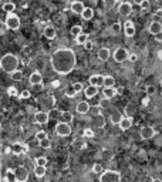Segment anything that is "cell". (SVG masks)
Listing matches in <instances>:
<instances>
[{"instance_id": "6da1fadb", "label": "cell", "mask_w": 162, "mask_h": 182, "mask_svg": "<svg viewBox=\"0 0 162 182\" xmlns=\"http://www.w3.org/2000/svg\"><path fill=\"white\" fill-rule=\"evenodd\" d=\"M50 64L57 74L65 75L74 70L77 64V56L71 48H58L51 54Z\"/></svg>"}, {"instance_id": "7a4b0ae2", "label": "cell", "mask_w": 162, "mask_h": 182, "mask_svg": "<svg viewBox=\"0 0 162 182\" xmlns=\"http://www.w3.org/2000/svg\"><path fill=\"white\" fill-rule=\"evenodd\" d=\"M17 65H19V59L11 53L4 54L0 60V68L9 74H13L14 71H17Z\"/></svg>"}, {"instance_id": "3957f363", "label": "cell", "mask_w": 162, "mask_h": 182, "mask_svg": "<svg viewBox=\"0 0 162 182\" xmlns=\"http://www.w3.org/2000/svg\"><path fill=\"white\" fill-rule=\"evenodd\" d=\"M121 179H122V175L119 171L108 169V171H103L100 174V181L101 182H119Z\"/></svg>"}, {"instance_id": "277c9868", "label": "cell", "mask_w": 162, "mask_h": 182, "mask_svg": "<svg viewBox=\"0 0 162 182\" xmlns=\"http://www.w3.org/2000/svg\"><path fill=\"white\" fill-rule=\"evenodd\" d=\"M6 27L10 29V30H19V27H20V19H19V16L14 14V13L9 14V16L6 17Z\"/></svg>"}, {"instance_id": "5b68a950", "label": "cell", "mask_w": 162, "mask_h": 182, "mask_svg": "<svg viewBox=\"0 0 162 182\" xmlns=\"http://www.w3.org/2000/svg\"><path fill=\"white\" fill-rule=\"evenodd\" d=\"M56 134L60 135V137H67V135L71 134V127L68 123L65 121H60L57 125H56Z\"/></svg>"}, {"instance_id": "8992f818", "label": "cell", "mask_w": 162, "mask_h": 182, "mask_svg": "<svg viewBox=\"0 0 162 182\" xmlns=\"http://www.w3.org/2000/svg\"><path fill=\"white\" fill-rule=\"evenodd\" d=\"M114 60L117 61V63H124V61H127L128 60V57H130V53H128V50L124 47H118L115 51H114Z\"/></svg>"}, {"instance_id": "52a82bcc", "label": "cell", "mask_w": 162, "mask_h": 182, "mask_svg": "<svg viewBox=\"0 0 162 182\" xmlns=\"http://www.w3.org/2000/svg\"><path fill=\"white\" fill-rule=\"evenodd\" d=\"M118 13L122 17H128L132 13V5L130 2H122L118 5Z\"/></svg>"}, {"instance_id": "ba28073f", "label": "cell", "mask_w": 162, "mask_h": 182, "mask_svg": "<svg viewBox=\"0 0 162 182\" xmlns=\"http://www.w3.org/2000/svg\"><path fill=\"white\" fill-rule=\"evenodd\" d=\"M14 172H16V178L19 182H26L27 179H28V171H27L26 166H17L16 169H14Z\"/></svg>"}, {"instance_id": "9c48e42d", "label": "cell", "mask_w": 162, "mask_h": 182, "mask_svg": "<svg viewBox=\"0 0 162 182\" xmlns=\"http://www.w3.org/2000/svg\"><path fill=\"white\" fill-rule=\"evenodd\" d=\"M140 135H141V138L142 139H149L155 135V129L152 128V127H149V125H145V127L141 128Z\"/></svg>"}, {"instance_id": "30bf717a", "label": "cell", "mask_w": 162, "mask_h": 182, "mask_svg": "<svg viewBox=\"0 0 162 182\" xmlns=\"http://www.w3.org/2000/svg\"><path fill=\"white\" fill-rule=\"evenodd\" d=\"M104 78L105 75H101V74H94L90 77V86H95V87H104Z\"/></svg>"}, {"instance_id": "8fae6325", "label": "cell", "mask_w": 162, "mask_h": 182, "mask_svg": "<svg viewBox=\"0 0 162 182\" xmlns=\"http://www.w3.org/2000/svg\"><path fill=\"white\" fill-rule=\"evenodd\" d=\"M49 120H50L49 113H44V111H38V113H36V115H34V121L37 124H47Z\"/></svg>"}, {"instance_id": "7c38bea8", "label": "cell", "mask_w": 162, "mask_h": 182, "mask_svg": "<svg viewBox=\"0 0 162 182\" xmlns=\"http://www.w3.org/2000/svg\"><path fill=\"white\" fill-rule=\"evenodd\" d=\"M11 152L14 155H22V154L26 152V145L20 144V142H14V144L11 145Z\"/></svg>"}, {"instance_id": "4fadbf2b", "label": "cell", "mask_w": 162, "mask_h": 182, "mask_svg": "<svg viewBox=\"0 0 162 182\" xmlns=\"http://www.w3.org/2000/svg\"><path fill=\"white\" fill-rule=\"evenodd\" d=\"M28 81H30V84H32V86H36V84H41V83H43V75L40 74L38 71H34V73H32V75H30Z\"/></svg>"}, {"instance_id": "5bb4252c", "label": "cell", "mask_w": 162, "mask_h": 182, "mask_svg": "<svg viewBox=\"0 0 162 182\" xmlns=\"http://www.w3.org/2000/svg\"><path fill=\"white\" fill-rule=\"evenodd\" d=\"M76 110H77V113L78 114H87L90 110H91V107H90V104H88L87 101H80L78 104H77Z\"/></svg>"}, {"instance_id": "9a60e30c", "label": "cell", "mask_w": 162, "mask_h": 182, "mask_svg": "<svg viewBox=\"0 0 162 182\" xmlns=\"http://www.w3.org/2000/svg\"><path fill=\"white\" fill-rule=\"evenodd\" d=\"M110 48H107V47H103V48H100L98 50V53H97V56H98V60L100 61H107L108 59H110Z\"/></svg>"}, {"instance_id": "2e32d148", "label": "cell", "mask_w": 162, "mask_h": 182, "mask_svg": "<svg viewBox=\"0 0 162 182\" xmlns=\"http://www.w3.org/2000/svg\"><path fill=\"white\" fill-rule=\"evenodd\" d=\"M132 127V118L131 117H125L121 120V123H119V128L122 129V131H128V129Z\"/></svg>"}, {"instance_id": "e0dca14e", "label": "cell", "mask_w": 162, "mask_h": 182, "mask_svg": "<svg viewBox=\"0 0 162 182\" xmlns=\"http://www.w3.org/2000/svg\"><path fill=\"white\" fill-rule=\"evenodd\" d=\"M149 33L151 34H154V36H157L158 33H161L162 32V24L159 22H152L151 24H149Z\"/></svg>"}, {"instance_id": "ac0fdd59", "label": "cell", "mask_w": 162, "mask_h": 182, "mask_svg": "<svg viewBox=\"0 0 162 182\" xmlns=\"http://www.w3.org/2000/svg\"><path fill=\"white\" fill-rule=\"evenodd\" d=\"M84 94H86L87 98H94L98 94V87H95V86L87 87L86 90H84Z\"/></svg>"}, {"instance_id": "d6986e66", "label": "cell", "mask_w": 162, "mask_h": 182, "mask_svg": "<svg viewBox=\"0 0 162 182\" xmlns=\"http://www.w3.org/2000/svg\"><path fill=\"white\" fill-rule=\"evenodd\" d=\"M71 10L77 13V14H82V11L86 10V7L84 5L81 3V2H74V3H71Z\"/></svg>"}, {"instance_id": "ffe728a7", "label": "cell", "mask_w": 162, "mask_h": 182, "mask_svg": "<svg viewBox=\"0 0 162 182\" xmlns=\"http://www.w3.org/2000/svg\"><path fill=\"white\" fill-rule=\"evenodd\" d=\"M44 37L46 38H49V40H53V38H56V29L51 26H47L46 29H44Z\"/></svg>"}, {"instance_id": "44dd1931", "label": "cell", "mask_w": 162, "mask_h": 182, "mask_svg": "<svg viewBox=\"0 0 162 182\" xmlns=\"http://www.w3.org/2000/svg\"><path fill=\"white\" fill-rule=\"evenodd\" d=\"M92 123H94V125L98 127V128H104V127H105V118H104L103 115H95L94 120H92Z\"/></svg>"}, {"instance_id": "7402d4cb", "label": "cell", "mask_w": 162, "mask_h": 182, "mask_svg": "<svg viewBox=\"0 0 162 182\" xmlns=\"http://www.w3.org/2000/svg\"><path fill=\"white\" fill-rule=\"evenodd\" d=\"M122 115L118 113V111H115V113L111 114V117H110V121L114 124V125H119V123H121V120H122Z\"/></svg>"}, {"instance_id": "603a6c76", "label": "cell", "mask_w": 162, "mask_h": 182, "mask_svg": "<svg viewBox=\"0 0 162 182\" xmlns=\"http://www.w3.org/2000/svg\"><path fill=\"white\" fill-rule=\"evenodd\" d=\"M34 175L37 178H41L46 175V166L44 165H37L36 164V166H34Z\"/></svg>"}, {"instance_id": "cb8c5ba5", "label": "cell", "mask_w": 162, "mask_h": 182, "mask_svg": "<svg viewBox=\"0 0 162 182\" xmlns=\"http://www.w3.org/2000/svg\"><path fill=\"white\" fill-rule=\"evenodd\" d=\"M103 94H104V98H112L115 94H117V90L114 88V87H108V88H104V91H103Z\"/></svg>"}, {"instance_id": "d4e9b609", "label": "cell", "mask_w": 162, "mask_h": 182, "mask_svg": "<svg viewBox=\"0 0 162 182\" xmlns=\"http://www.w3.org/2000/svg\"><path fill=\"white\" fill-rule=\"evenodd\" d=\"M2 7H3V11H6L7 14H11V13L14 11V9H16L14 3H10V2H7V3H3V5H2Z\"/></svg>"}, {"instance_id": "484cf974", "label": "cell", "mask_w": 162, "mask_h": 182, "mask_svg": "<svg viewBox=\"0 0 162 182\" xmlns=\"http://www.w3.org/2000/svg\"><path fill=\"white\" fill-rule=\"evenodd\" d=\"M81 16H82L84 20H91L92 16H94V10H92L91 7H86V10L82 11V14H81Z\"/></svg>"}, {"instance_id": "4316f807", "label": "cell", "mask_w": 162, "mask_h": 182, "mask_svg": "<svg viewBox=\"0 0 162 182\" xmlns=\"http://www.w3.org/2000/svg\"><path fill=\"white\" fill-rule=\"evenodd\" d=\"M114 84H115V78H114L112 75H105V78H104V88L114 87Z\"/></svg>"}, {"instance_id": "83f0119b", "label": "cell", "mask_w": 162, "mask_h": 182, "mask_svg": "<svg viewBox=\"0 0 162 182\" xmlns=\"http://www.w3.org/2000/svg\"><path fill=\"white\" fill-rule=\"evenodd\" d=\"M87 41H88V34H86V33H81L80 36H77V37H76V43H77V44H81V46H84Z\"/></svg>"}, {"instance_id": "f1b7e54d", "label": "cell", "mask_w": 162, "mask_h": 182, "mask_svg": "<svg viewBox=\"0 0 162 182\" xmlns=\"http://www.w3.org/2000/svg\"><path fill=\"white\" fill-rule=\"evenodd\" d=\"M38 145H40V148H43V150H49V148H51V141L46 137L44 139L38 141Z\"/></svg>"}, {"instance_id": "f546056e", "label": "cell", "mask_w": 162, "mask_h": 182, "mask_svg": "<svg viewBox=\"0 0 162 182\" xmlns=\"http://www.w3.org/2000/svg\"><path fill=\"white\" fill-rule=\"evenodd\" d=\"M60 115L63 117V121H65V123H68V124H70L71 121L74 120V117H73V114H71L70 111H63Z\"/></svg>"}, {"instance_id": "4dcf8cb0", "label": "cell", "mask_w": 162, "mask_h": 182, "mask_svg": "<svg viewBox=\"0 0 162 182\" xmlns=\"http://www.w3.org/2000/svg\"><path fill=\"white\" fill-rule=\"evenodd\" d=\"M2 181H17L16 172H13L11 169H7V175L4 178H2Z\"/></svg>"}, {"instance_id": "1f68e13d", "label": "cell", "mask_w": 162, "mask_h": 182, "mask_svg": "<svg viewBox=\"0 0 162 182\" xmlns=\"http://www.w3.org/2000/svg\"><path fill=\"white\" fill-rule=\"evenodd\" d=\"M135 111H136V108H135V105H132V104H128V105L125 107V114H127V117H132L135 114Z\"/></svg>"}, {"instance_id": "d6a6232c", "label": "cell", "mask_w": 162, "mask_h": 182, "mask_svg": "<svg viewBox=\"0 0 162 182\" xmlns=\"http://www.w3.org/2000/svg\"><path fill=\"white\" fill-rule=\"evenodd\" d=\"M70 33L73 34V36H80L81 33H82V27L81 26H73L71 27V30H70Z\"/></svg>"}, {"instance_id": "836d02e7", "label": "cell", "mask_w": 162, "mask_h": 182, "mask_svg": "<svg viewBox=\"0 0 162 182\" xmlns=\"http://www.w3.org/2000/svg\"><path fill=\"white\" fill-rule=\"evenodd\" d=\"M11 80H14V81H22V80H23V71H20V70L14 71V73L11 74Z\"/></svg>"}, {"instance_id": "e575fe53", "label": "cell", "mask_w": 162, "mask_h": 182, "mask_svg": "<svg viewBox=\"0 0 162 182\" xmlns=\"http://www.w3.org/2000/svg\"><path fill=\"white\" fill-rule=\"evenodd\" d=\"M124 30H125V36L127 37H134L135 36V27H124Z\"/></svg>"}, {"instance_id": "d590c367", "label": "cell", "mask_w": 162, "mask_h": 182, "mask_svg": "<svg viewBox=\"0 0 162 182\" xmlns=\"http://www.w3.org/2000/svg\"><path fill=\"white\" fill-rule=\"evenodd\" d=\"M73 90L76 91V93H81V91L84 90L82 83H78V81H77V83H74V84H73Z\"/></svg>"}, {"instance_id": "8d00e7d4", "label": "cell", "mask_w": 162, "mask_h": 182, "mask_svg": "<svg viewBox=\"0 0 162 182\" xmlns=\"http://www.w3.org/2000/svg\"><path fill=\"white\" fill-rule=\"evenodd\" d=\"M104 169H103V165L101 164H94V166H92V172L94 174H101Z\"/></svg>"}, {"instance_id": "74e56055", "label": "cell", "mask_w": 162, "mask_h": 182, "mask_svg": "<svg viewBox=\"0 0 162 182\" xmlns=\"http://www.w3.org/2000/svg\"><path fill=\"white\" fill-rule=\"evenodd\" d=\"M82 135L87 137V138H92V137H94V131H92L91 128H86L82 131Z\"/></svg>"}, {"instance_id": "f35d334b", "label": "cell", "mask_w": 162, "mask_h": 182, "mask_svg": "<svg viewBox=\"0 0 162 182\" xmlns=\"http://www.w3.org/2000/svg\"><path fill=\"white\" fill-rule=\"evenodd\" d=\"M36 164H37V165H47V158H46V156H38L37 159H36Z\"/></svg>"}, {"instance_id": "ab89813d", "label": "cell", "mask_w": 162, "mask_h": 182, "mask_svg": "<svg viewBox=\"0 0 162 182\" xmlns=\"http://www.w3.org/2000/svg\"><path fill=\"white\" fill-rule=\"evenodd\" d=\"M146 94H149V96H154L155 93H157V87L155 86H146Z\"/></svg>"}, {"instance_id": "60d3db41", "label": "cell", "mask_w": 162, "mask_h": 182, "mask_svg": "<svg viewBox=\"0 0 162 182\" xmlns=\"http://www.w3.org/2000/svg\"><path fill=\"white\" fill-rule=\"evenodd\" d=\"M140 9L141 10H148V9H149V2H148V0H142V2H141V5H140Z\"/></svg>"}, {"instance_id": "b9f144b4", "label": "cell", "mask_w": 162, "mask_h": 182, "mask_svg": "<svg viewBox=\"0 0 162 182\" xmlns=\"http://www.w3.org/2000/svg\"><path fill=\"white\" fill-rule=\"evenodd\" d=\"M7 94H9L10 97H16L17 96V88L16 87H9V88H7Z\"/></svg>"}, {"instance_id": "7bdbcfd3", "label": "cell", "mask_w": 162, "mask_h": 182, "mask_svg": "<svg viewBox=\"0 0 162 182\" xmlns=\"http://www.w3.org/2000/svg\"><path fill=\"white\" fill-rule=\"evenodd\" d=\"M91 113L94 114V117H95V115H101V107H100V105H95V107H92V108H91Z\"/></svg>"}, {"instance_id": "ee69618b", "label": "cell", "mask_w": 162, "mask_h": 182, "mask_svg": "<svg viewBox=\"0 0 162 182\" xmlns=\"http://www.w3.org/2000/svg\"><path fill=\"white\" fill-rule=\"evenodd\" d=\"M58 114H61V113H60L58 110H56V108H53V110H50V111H49L50 118H56V117H58Z\"/></svg>"}, {"instance_id": "f6af8a7d", "label": "cell", "mask_w": 162, "mask_h": 182, "mask_svg": "<svg viewBox=\"0 0 162 182\" xmlns=\"http://www.w3.org/2000/svg\"><path fill=\"white\" fill-rule=\"evenodd\" d=\"M111 30H112V33H119V30H121V24H119V23H114L112 26H111Z\"/></svg>"}, {"instance_id": "bcb514c9", "label": "cell", "mask_w": 162, "mask_h": 182, "mask_svg": "<svg viewBox=\"0 0 162 182\" xmlns=\"http://www.w3.org/2000/svg\"><path fill=\"white\" fill-rule=\"evenodd\" d=\"M30 96H32V93L28 90H23L20 93V98H30Z\"/></svg>"}, {"instance_id": "7dc6e473", "label": "cell", "mask_w": 162, "mask_h": 182, "mask_svg": "<svg viewBox=\"0 0 162 182\" xmlns=\"http://www.w3.org/2000/svg\"><path fill=\"white\" fill-rule=\"evenodd\" d=\"M46 137H47V134H46L44 131H38L37 134H36V138H37L38 141H41V139H44Z\"/></svg>"}, {"instance_id": "c3c4849f", "label": "cell", "mask_w": 162, "mask_h": 182, "mask_svg": "<svg viewBox=\"0 0 162 182\" xmlns=\"http://www.w3.org/2000/svg\"><path fill=\"white\" fill-rule=\"evenodd\" d=\"M84 48H86V50H88V51H91L92 48H94V43L88 40V41H87V43L84 44Z\"/></svg>"}, {"instance_id": "681fc988", "label": "cell", "mask_w": 162, "mask_h": 182, "mask_svg": "<svg viewBox=\"0 0 162 182\" xmlns=\"http://www.w3.org/2000/svg\"><path fill=\"white\" fill-rule=\"evenodd\" d=\"M33 87V91H36V93H40V91L43 90V83L41 84H36V86H32Z\"/></svg>"}, {"instance_id": "f907efd6", "label": "cell", "mask_w": 162, "mask_h": 182, "mask_svg": "<svg viewBox=\"0 0 162 182\" xmlns=\"http://www.w3.org/2000/svg\"><path fill=\"white\" fill-rule=\"evenodd\" d=\"M128 61H131V63H136V61H138V56H136V54H130Z\"/></svg>"}, {"instance_id": "816d5d0a", "label": "cell", "mask_w": 162, "mask_h": 182, "mask_svg": "<svg viewBox=\"0 0 162 182\" xmlns=\"http://www.w3.org/2000/svg\"><path fill=\"white\" fill-rule=\"evenodd\" d=\"M98 105H100L101 108H103V107H107V105H108V98H103V100L100 101V104H98Z\"/></svg>"}, {"instance_id": "f5cc1de1", "label": "cell", "mask_w": 162, "mask_h": 182, "mask_svg": "<svg viewBox=\"0 0 162 182\" xmlns=\"http://www.w3.org/2000/svg\"><path fill=\"white\" fill-rule=\"evenodd\" d=\"M76 94H77V93H76L74 90H73V88H71V90H68L67 93H65V96H67V97H74Z\"/></svg>"}, {"instance_id": "db71d44e", "label": "cell", "mask_w": 162, "mask_h": 182, "mask_svg": "<svg viewBox=\"0 0 162 182\" xmlns=\"http://www.w3.org/2000/svg\"><path fill=\"white\" fill-rule=\"evenodd\" d=\"M154 14H155V17H162V9H158Z\"/></svg>"}, {"instance_id": "11a10c76", "label": "cell", "mask_w": 162, "mask_h": 182, "mask_svg": "<svg viewBox=\"0 0 162 182\" xmlns=\"http://www.w3.org/2000/svg\"><path fill=\"white\" fill-rule=\"evenodd\" d=\"M134 26V23L131 22V20H127V22H125V24H124V27H132Z\"/></svg>"}, {"instance_id": "9f6ffc18", "label": "cell", "mask_w": 162, "mask_h": 182, "mask_svg": "<svg viewBox=\"0 0 162 182\" xmlns=\"http://www.w3.org/2000/svg\"><path fill=\"white\" fill-rule=\"evenodd\" d=\"M155 40H157V41H162V32L158 33L157 36H155Z\"/></svg>"}, {"instance_id": "6f0895ef", "label": "cell", "mask_w": 162, "mask_h": 182, "mask_svg": "<svg viewBox=\"0 0 162 182\" xmlns=\"http://www.w3.org/2000/svg\"><path fill=\"white\" fill-rule=\"evenodd\" d=\"M122 93H124V87H122V86L118 87V88H117V94H119V96H121Z\"/></svg>"}, {"instance_id": "680465c9", "label": "cell", "mask_w": 162, "mask_h": 182, "mask_svg": "<svg viewBox=\"0 0 162 182\" xmlns=\"http://www.w3.org/2000/svg\"><path fill=\"white\" fill-rule=\"evenodd\" d=\"M157 56H158V59H159V60H162V50H159V51H158Z\"/></svg>"}, {"instance_id": "91938a15", "label": "cell", "mask_w": 162, "mask_h": 182, "mask_svg": "<svg viewBox=\"0 0 162 182\" xmlns=\"http://www.w3.org/2000/svg\"><path fill=\"white\" fill-rule=\"evenodd\" d=\"M161 101H162V94H161Z\"/></svg>"}, {"instance_id": "94428289", "label": "cell", "mask_w": 162, "mask_h": 182, "mask_svg": "<svg viewBox=\"0 0 162 182\" xmlns=\"http://www.w3.org/2000/svg\"><path fill=\"white\" fill-rule=\"evenodd\" d=\"M161 86H162V80H161Z\"/></svg>"}]
</instances>
